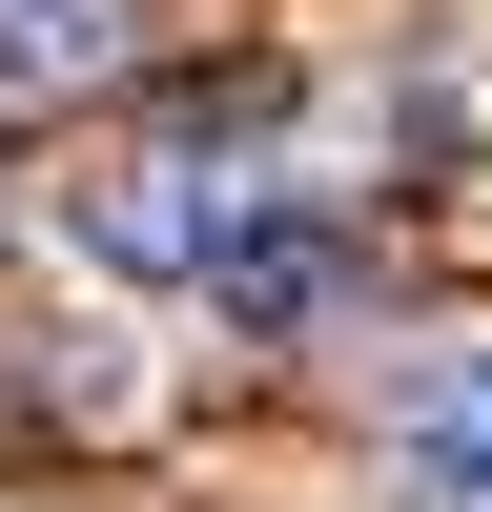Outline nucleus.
<instances>
[{"label":"nucleus","mask_w":492,"mask_h":512,"mask_svg":"<svg viewBox=\"0 0 492 512\" xmlns=\"http://www.w3.org/2000/svg\"><path fill=\"white\" fill-rule=\"evenodd\" d=\"M328 287H349V226H328L308 185H267V205H246V226H226V267H205V308H226L246 349H267V328H308Z\"/></svg>","instance_id":"f03ea898"},{"label":"nucleus","mask_w":492,"mask_h":512,"mask_svg":"<svg viewBox=\"0 0 492 512\" xmlns=\"http://www.w3.org/2000/svg\"><path fill=\"white\" fill-rule=\"evenodd\" d=\"M390 472L451 492V512H492V328H472V349H431V369L390 390Z\"/></svg>","instance_id":"7ed1b4c3"},{"label":"nucleus","mask_w":492,"mask_h":512,"mask_svg":"<svg viewBox=\"0 0 492 512\" xmlns=\"http://www.w3.org/2000/svg\"><path fill=\"white\" fill-rule=\"evenodd\" d=\"M246 205H267V185H205V144H144V164H103V185H82V267H123V287H205Z\"/></svg>","instance_id":"f257e3e1"},{"label":"nucleus","mask_w":492,"mask_h":512,"mask_svg":"<svg viewBox=\"0 0 492 512\" xmlns=\"http://www.w3.org/2000/svg\"><path fill=\"white\" fill-rule=\"evenodd\" d=\"M123 82V0H0V103H82Z\"/></svg>","instance_id":"20e7f679"}]
</instances>
